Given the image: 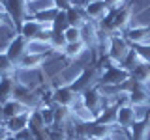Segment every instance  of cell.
Here are the masks:
<instances>
[{"instance_id":"obj_28","label":"cell","mask_w":150,"mask_h":140,"mask_svg":"<svg viewBox=\"0 0 150 140\" xmlns=\"http://www.w3.org/2000/svg\"><path fill=\"white\" fill-rule=\"evenodd\" d=\"M105 4L112 9V8H120V6H129L131 0H105Z\"/></svg>"},{"instance_id":"obj_19","label":"cell","mask_w":150,"mask_h":140,"mask_svg":"<svg viewBox=\"0 0 150 140\" xmlns=\"http://www.w3.org/2000/svg\"><path fill=\"white\" fill-rule=\"evenodd\" d=\"M54 6V0H30L28 2V15H38V13L45 11V9H53Z\"/></svg>"},{"instance_id":"obj_17","label":"cell","mask_w":150,"mask_h":140,"mask_svg":"<svg viewBox=\"0 0 150 140\" xmlns=\"http://www.w3.org/2000/svg\"><path fill=\"white\" fill-rule=\"evenodd\" d=\"M88 47L84 41H77V43H68L64 47V50H62V54H64V58H68L69 62H77L79 60V56H81L84 50H86Z\"/></svg>"},{"instance_id":"obj_25","label":"cell","mask_w":150,"mask_h":140,"mask_svg":"<svg viewBox=\"0 0 150 140\" xmlns=\"http://www.w3.org/2000/svg\"><path fill=\"white\" fill-rule=\"evenodd\" d=\"M68 17H66V11H60L58 9V15H56L54 22H53V30H58V32H64L68 28Z\"/></svg>"},{"instance_id":"obj_2","label":"cell","mask_w":150,"mask_h":140,"mask_svg":"<svg viewBox=\"0 0 150 140\" xmlns=\"http://www.w3.org/2000/svg\"><path fill=\"white\" fill-rule=\"evenodd\" d=\"M6 13L13 26L19 30V26L26 21L28 17V0H6Z\"/></svg>"},{"instance_id":"obj_21","label":"cell","mask_w":150,"mask_h":140,"mask_svg":"<svg viewBox=\"0 0 150 140\" xmlns=\"http://www.w3.org/2000/svg\"><path fill=\"white\" fill-rule=\"evenodd\" d=\"M17 65L9 60V56L6 52H0V77H6V75H15Z\"/></svg>"},{"instance_id":"obj_33","label":"cell","mask_w":150,"mask_h":140,"mask_svg":"<svg viewBox=\"0 0 150 140\" xmlns=\"http://www.w3.org/2000/svg\"><path fill=\"white\" fill-rule=\"evenodd\" d=\"M144 86H146V90L150 92V78H148V80H146V82H144Z\"/></svg>"},{"instance_id":"obj_12","label":"cell","mask_w":150,"mask_h":140,"mask_svg":"<svg viewBox=\"0 0 150 140\" xmlns=\"http://www.w3.org/2000/svg\"><path fill=\"white\" fill-rule=\"evenodd\" d=\"M15 75H6L0 77V103H6L9 99H13V90H15Z\"/></svg>"},{"instance_id":"obj_6","label":"cell","mask_w":150,"mask_h":140,"mask_svg":"<svg viewBox=\"0 0 150 140\" xmlns=\"http://www.w3.org/2000/svg\"><path fill=\"white\" fill-rule=\"evenodd\" d=\"M83 8L86 11L88 21H94V22H101L107 17V13L111 11V8L105 4V0H88Z\"/></svg>"},{"instance_id":"obj_7","label":"cell","mask_w":150,"mask_h":140,"mask_svg":"<svg viewBox=\"0 0 150 140\" xmlns=\"http://www.w3.org/2000/svg\"><path fill=\"white\" fill-rule=\"evenodd\" d=\"M43 28H47V26H43L40 21H36L34 17H28L26 21L23 22L21 26H19L17 34H21L26 41H34V39H38V37H40V34L43 32Z\"/></svg>"},{"instance_id":"obj_26","label":"cell","mask_w":150,"mask_h":140,"mask_svg":"<svg viewBox=\"0 0 150 140\" xmlns=\"http://www.w3.org/2000/svg\"><path fill=\"white\" fill-rule=\"evenodd\" d=\"M133 49H135V52L139 54V58L143 60L144 64H150V45L141 43V45H135Z\"/></svg>"},{"instance_id":"obj_9","label":"cell","mask_w":150,"mask_h":140,"mask_svg":"<svg viewBox=\"0 0 150 140\" xmlns=\"http://www.w3.org/2000/svg\"><path fill=\"white\" fill-rule=\"evenodd\" d=\"M128 131L131 140H150V118L135 121Z\"/></svg>"},{"instance_id":"obj_20","label":"cell","mask_w":150,"mask_h":140,"mask_svg":"<svg viewBox=\"0 0 150 140\" xmlns=\"http://www.w3.org/2000/svg\"><path fill=\"white\" fill-rule=\"evenodd\" d=\"M40 114H41V120L45 123V129H51L56 125V114H54V106H40Z\"/></svg>"},{"instance_id":"obj_32","label":"cell","mask_w":150,"mask_h":140,"mask_svg":"<svg viewBox=\"0 0 150 140\" xmlns=\"http://www.w3.org/2000/svg\"><path fill=\"white\" fill-rule=\"evenodd\" d=\"M0 121H4V105L0 103Z\"/></svg>"},{"instance_id":"obj_27","label":"cell","mask_w":150,"mask_h":140,"mask_svg":"<svg viewBox=\"0 0 150 140\" xmlns=\"http://www.w3.org/2000/svg\"><path fill=\"white\" fill-rule=\"evenodd\" d=\"M15 140H32L34 138V133L30 131V127H26V129H23V131H19V133L15 134H11Z\"/></svg>"},{"instance_id":"obj_18","label":"cell","mask_w":150,"mask_h":140,"mask_svg":"<svg viewBox=\"0 0 150 140\" xmlns=\"http://www.w3.org/2000/svg\"><path fill=\"white\" fill-rule=\"evenodd\" d=\"M116 110H118V106L116 105H109L105 106L100 114H98V121L103 125H107V127H116Z\"/></svg>"},{"instance_id":"obj_31","label":"cell","mask_w":150,"mask_h":140,"mask_svg":"<svg viewBox=\"0 0 150 140\" xmlns=\"http://www.w3.org/2000/svg\"><path fill=\"white\" fill-rule=\"evenodd\" d=\"M71 2H73V6H84L88 0H71Z\"/></svg>"},{"instance_id":"obj_3","label":"cell","mask_w":150,"mask_h":140,"mask_svg":"<svg viewBox=\"0 0 150 140\" xmlns=\"http://www.w3.org/2000/svg\"><path fill=\"white\" fill-rule=\"evenodd\" d=\"M129 50H131V45L124 37V32H116V34L111 36V47H109V54L107 56H111L116 64L124 62V58L129 54Z\"/></svg>"},{"instance_id":"obj_35","label":"cell","mask_w":150,"mask_h":140,"mask_svg":"<svg viewBox=\"0 0 150 140\" xmlns=\"http://www.w3.org/2000/svg\"><path fill=\"white\" fill-rule=\"evenodd\" d=\"M28 2H30V0H28Z\"/></svg>"},{"instance_id":"obj_8","label":"cell","mask_w":150,"mask_h":140,"mask_svg":"<svg viewBox=\"0 0 150 140\" xmlns=\"http://www.w3.org/2000/svg\"><path fill=\"white\" fill-rule=\"evenodd\" d=\"M45 62H47L45 56L26 52L21 60H19L17 69H25V71H36V69H41V67H43V64H45Z\"/></svg>"},{"instance_id":"obj_30","label":"cell","mask_w":150,"mask_h":140,"mask_svg":"<svg viewBox=\"0 0 150 140\" xmlns=\"http://www.w3.org/2000/svg\"><path fill=\"white\" fill-rule=\"evenodd\" d=\"M8 136H9V131L6 129V125H2L0 127V140H8Z\"/></svg>"},{"instance_id":"obj_23","label":"cell","mask_w":150,"mask_h":140,"mask_svg":"<svg viewBox=\"0 0 150 140\" xmlns=\"http://www.w3.org/2000/svg\"><path fill=\"white\" fill-rule=\"evenodd\" d=\"M107 140H131V136H129V131H128V129H122V127H111Z\"/></svg>"},{"instance_id":"obj_16","label":"cell","mask_w":150,"mask_h":140,"mask_svg":"<svg viewBox=\"0 0 150 140\" xmlns=\"http://www.w3.org/2000/svg\"><path fill=\"white\" fill-rule=\"evenodd\" d=\"M25 112H30V108L25 105V103L17 101V99H9L4 103V121L9 118H15L19 114H25Z\"/></svg>"},{"instance_id":"obj_24","label":"cell","mask_w":150,"mask_h":140,"mask_svg":"<svg viewBox=\"0 0 150 140\" xmlns=\"http://www.w3.org/2000/svg\"><path fill=\"white\" fill-rule=\"evenodd\" d=\"M64 36H66V41H68V43H77V41H83L81 39V28H75V26H68L64 30Z\"/></svg>"},{"instance_id":"obj_34","label":"cell","mask_w":150,"mask_h":140,"mask_svg":"<svg viewBox=\"0 0 150 140\" xmlns=\"http://www.w3.org/2000/svg\"><path fill=\"white\" fill-rule=\"evenodd\" d=\"M2 125H4V121H0V127H2Z\"/></svg>"},{"instance_id":"obj_22","label":"cell","mask_w":150,"mask_h":140,"mask_svg":"<svg viewBox=\"0 0 150 140\" xmlns=\"http://www.w3.org/2000/svg\"><path fill=\"white\" fill-rule=\"evenodd\" d=\"M68 45V41H66V36L64 32H58V30H53V37H51V47L56 50V52L62 54L64 47Z\"/></svg>"},{"instance_id":"obj_4","label":"cell","mask_w":150,"mask_h":140,"mask_svg":"<svg viewBox=\"0 0 150 140\" xmlns=\"http://www.w3.org/2000/svg\"><path fill=\"white\" fill-rule=\"evenodd\" d=\"M79 99H81V93H77L71 86H58V88H54V105L56 106L71 108Z\"/></svg>"},{"instance_id":"obj_5","label":"cell","mask_w":150,"mask_h":140,"mask_svg":"<svg viewBox=\"0 0 150 140\" xmlns=\"http://www.w3.org/2000/svg\"><path fill=\"white\" fill-rule=\"evenodd\" d=\"M26 49H28V41L21 34H15L11 37V41L8 43V47H6V54L9 56V60L17 65L19 60L26 54Z\"/></svg>"},{"instance_id":"obj_11","label":"cell","mask_w":150,"mask_h":140,"mask_svg":"<svg viewBox=\"0 0 150 140\" xmlns=\"http://www.w3.org/2000/svg\"><path fill=\"white\" fill-rule=\"evenodd\" d=\"M32 112V110H30ZM30 112H25V114H19L15 118H9L4 121V125H6V129L9 131V134H15L19 131L26 129L28 125H30Z\"/></svg>"},{"instance_id":"obj_1","label":"cell","mask_w":150,"mask_h":140,"mask_svg":"<svg viewBox=\"0 0 150 140\" xmlns=\"http://www.w3.org/2000/svg\"><path fill=\"white\" fill-rule=\"evenodd\" d=\"M131 78V73L126 71L120 64H112L109 67L101 69V75H100V86H124Z\"/></svg>"},{"instance_id":"obj_29","label":"cell","mask_w":150,"mask_h":140,"mask_svg":"<svg viewBox=\"0 0 150 140\" xmlns=\"http://www.w3.org/2000/svg\"><path fill=\"white\" fill-rule=\"evenodd\" d=\"M4 24H13V22L9 21L8 13H6V11H2V9H0V26H4Z\"/></svg>"},{"instance_id":"obj_14","label":"cell","mask_w":150,"mask_h":140,"mask_svg":"<svg viewBox=\"0 0 150 140\" xmlns=\"http://www.w3.org/2000/svg\"><path fill=\"white\" fill-rule=\"evenodd\" d=\"M135 123V112H133V106H118L116 110V127H122V129H129L131 125Z\"/></svg>"},{"instance_id":"obj_10","label":"cell","mask_w":150,"mask_h":140,"mask_svg":"<svg viewBox=\"0 0 150 140\" xmlns=\"http://www.w3.org/2000/svg\"><path fill=\"white\" fill-rule=\"evenodd\" d=\"M66 17H68V24L69 26H75V28H81L88 22V17H86V11H84L83 6H71L66 11Z\"/></svg>"},{"instance_id":"obj_15","label":"cell","mask_w":150,"mask_h":140,"mask_svg":"<svg viewBox=\"0 0 150 140\" xmlns=\"http://www.w3.org/2000/svg\"><path fill=\"white\" fill-rule=\"evenodd\" d=\"M109 131H111V127H107V125L100 123L98 120L88 121V123H86V136H88V138L107 140V136H109Z\"/></svg>"},{"instance_id":"obj_13","label":"cell","mask_w":150,"mask_h":140,"mask_svg":"<svg viewBox=\"0 0 150 140\" xmlns=\"http://www.w3.org/2000/svg\"><path fill=\"white\" fill-rule=\"evenodd\" d=\"M148 36H150V28H143V26H135V28H128V30H124V37L129 41L131 47L144 43Z\"/></svg>"}]
</instances>
